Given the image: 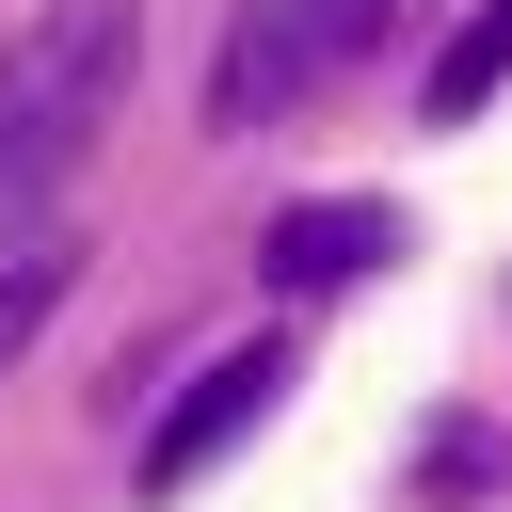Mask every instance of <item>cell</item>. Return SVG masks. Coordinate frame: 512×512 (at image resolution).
Segmentation results:
<instances>
[{
    "label": "cell",
    "instance_id": "cell-1",
    "mask_svg": "<svg viewBox=\"0 0 512 512\" xmlns=\"http://www.w3.org/2000/svg\"><path fill=\"white\" fill-rule=\"evenodd\" d=\"M128 64H144V0H48L0 32V240L96 160V128L128 112Z\"/></svg>",
    "mask_w": 512,
    "mask_h": 512
},
{
    "label": "cell",
    "instance_id": "cell-2",
    "mask_svg": "<svg viewBox=\"0 0 512 512\" xmlns=\"http://www.w3.org/2000/svg\"><path fill=\"white\" fill-rule=\"evenodd\" d=\"M400 32V0H224V48H208V128H288L304 96H336L368 48Z\"/></svg>",
    "mask_w": 512,
    "mask_h": 512
},
{
    "label": "cell",
    "instance_id": "cell-3",
    "mask_svg": "<svg viewBox=\"0 0 512 512\" xmlns=\"http://www.w3.org/2000/svg\"><path fill=\"white\" fill-rule=\"evenodd\" d=\"M272 400H288V336H240V352H208V368L160 400V432H144V464H128V480H144V496H192L224 448H256V432H272Z\"/></svg>",
    "mask_w": 512,
    "mask_h": 512
},
{
    "label": "cell",
    "instance_id": "cell-4",
    "mask_svg": "<svg viewBox=\"0 0 512 512\" xmlns=\"http://www.w3.org/2000/svg\"><path fill=\"white\" fill-rule=\"evenodd\" d=\"M400 208L384 192H304V208H272V240H256V272L288 288V304H336V288H368V272H400Z\"/></svg>",
    "mask_w": 512,
    "mask_h": 512
},
{
    "label": "cell",
    "instance_id": "cell-5",
    "mask_svg": "<svg viewBox=\"0 0 512 512\" xmlns=\"http://www.w3.org/2000/svg\"><path fill=\"white\" fill-rule=\"evenodd\" d=\"M496 80H512V0H480V16H464V32L432 48L416 112H432V128H480V112H496Z\"/></svg>",
    "mask_w": 512,
    "mask_h": 512
},
{
    "label": "cell",
    "instance_id": "cell-6",
    "mask_svg": "<svg viewBox=\"0 0 512 512\" xmlns=\"http://www.w3.org/2000/svg\"><path fill=\"white\" fill-rule=\"evenodd\" d=\"M64 288H80V240H64V224H16V240H0V368L64 320Z\"/></svg>",
    "mask_w": 512,
    "mask_h": 512
},
{
    "label": "cell",
    "instance_id": "cell-7",
    "mask_svg": "<svg viewBox=\"0 0 512 512\" xmlns=\"http://www.w3.org/2000/svg\"><path fill=\"white\" fill-rule=\"evenodd\" d=\"M512 480V448L480 432V416H448V432H416V496H496Z\"/></svg>",
    "mask_w": 512,
    "mask_h": 512
}]
</instances>
